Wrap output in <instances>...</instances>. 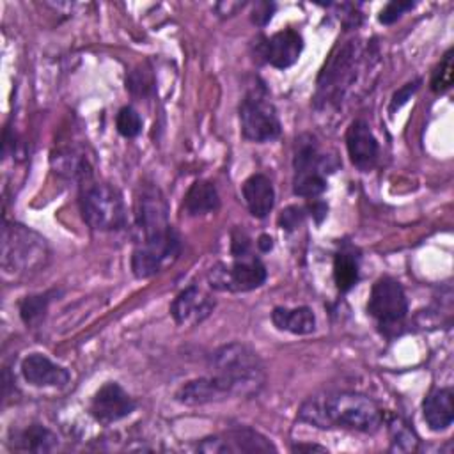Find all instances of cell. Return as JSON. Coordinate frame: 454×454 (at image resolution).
<instances>
[{
    "instance_id": "36",
    "label": "cell",
    "mask_w": 454,
    "mask_h": 454,
    "mask_svg": "<svg viewBox=\"0 0 454 454\" xmlns=\"http://www.w3.org/2000/svg\"><path fill=\"white\" fill-rule=\"evenodd\" d=\"M257 247L261 252H270L273 247V239L268 234H261L257 239Z\"/></svg>"
},
{
    "instance_id": "13",
    "label": "cell",
    "mask_w": 454,
    "mask_h": 454,
    "mask_svg": "<svg viewBox=\"0 0 454 454\" xmlns=\"http://www.w3.org/2000/svg\"><path fill=\"white\" fill-rule=\"evenodd\" d=\"M133 397L115 381L105 383L92 397L90 415L99 424H112L128 417L135 410Z\"/></svg>"
},
{
    "instance_id": "29",
    "label": "cell",
    "mask_w": 454,
    "mask_h": 454,
    "mask_svg": "<svg viewBox=\"0 0 454 454\" xmlns=\"http://www.w3.org/2000/svg\"><path fill=\"white\" fill-rule=\"evenodd\" d=\"M413 2H401V0H395V2H388L381 11H380V23L383 25H392L394 21H397L406 11L413 9Z\"/></svg>"
},
{
    "instance_id": "31",
    "label": "cell",
    "mask_w": 454,
    "mask_h": 454,
    "mask_svg": "<svg viewBox=\"0 0 454 454\" xmlns=\"http://www.w3.org/2000/svg\"><path fill=\"white\" fill-rule=\"evenodd\" d=\"M420 83H422V80L420 78H417V80H413V82H408V83H404L401 89H397L395 92H394V96H392V99H390V112H395V110H399L417 90H419V87H420Z\"/></svg>"
},
{
    "instance_id": "15",
    "label": "cell",
    "mask_w": 454,
    "mask_h": 454,
    "mask_svg": "<svg viewBox=\"0 0 454 454\" xmlns=\"http://www.w3.org/2000/svg\"><path fill=\"white\" fill-rule=\"evenodd\" d=\"M346 147H348L349 160L356 168L367 172L374 167L378 160L380 145L367 121L355 119L349 124L346 131Z\"/></svg>"
},
{
    "instance_id": "6",
    "label": "cell",
    "mask_w": 454,
    "mask_h": 454,
    "mask_svg": "<svg viewBox=\"0 0 454 454\" xmlns=\"http://www.w3.org/2000/svg\"><path fill=\"white\" fill-rule=\"evenodd\" d=\"M241 133L252 142H270L280 135V119L262 85L252 87L239 105Z\"/></svg>"
},
{
    "instance_id": "12",
    "label": "cell",
    "mask_w": 454,
    "mask_h": 454,
    "mask_svg": "<svg viewBox=\"0 0 454 454\" xmlns=\"http://www.w3.org/2000/svg\"><path fill=\"white\" fill-rule=\"evenodd\" d=\"M197 450L225 454V452H270L277 450V447L261 433L250 427L231 429L222 434L207 436L200 443H197Z\"/></svg>"
},
{
    "instance_id": "2",
    "label": "cell",
    "mask_w": 454,
    "mask_h": 454,
    "mask_svg": "<svg viewBox=\"0 0 454 454\" xmlns=\"http://www.w3.org/2000/svg\"><path fill=\"white\" fill-rule=\"evenodd\" d=\"M209 367L225 385L231 397L257 395L266 383V371L259 355L243 342H229L211 353Z\"/></svg>"
},
{
    "instance_id": "28",
    "label": "cell",
    "mask_w": 454,
    "mask_h": 454,
    "mask_svg": "<svg viewBox=\"0 0 454 454\" xmlns=\"http://www.w3.org/2000/svg\"><path fill=\"white\" fill-rule=\"evenodd\" d=\"M117 131L126 138H135L142 131V117L133 106H122L115 117Z\"/></svg>"
},
{
    "instance_id": "32",
    "label": "cell",
    "mask_w": 454,
    "mask_h": 454,
    "mask_svg": "<svg viewBox=\"0 0 454 454\" xmlns=\"http://www.w3.org/2000/svg\"><path fill=\"white\" fill-rule=\"evenodd\" d=\"M303 216H305V213H303L301 207H298V206H289V207H286V209L280 213V216H278V225H280L282 229H286V231H293V229H296V227L303 222Z\"/></svg>"
},
{
    "instance_id": "18",
    "label": "cell",
    "mask_w": 454,
    "mask_h": 454,
    "mask_svg": "<svg viewBox=\"0 0 454 454\" xmlns=\"http://www.w3.org/2000/svg\"><path fill=\"white\" fill-rule=\"evenodd\" d=\"M229 397H231L229 390L215 374L192 380L176 392V401L184 406H200L207 403L223 401Z\"/></svg>"
},
{
    "instance_id": "21",
    "label": "cell",
    "mask_w": 454,
    "mask_h": 454,
    "mask_svg": "<svg viewBox=\"0 0 454 454\" xmlns=\"http://www.w3.org/2000/svg\"><path fill=\"white\" fill-rule=\"evenodd\" d=\"M271 321L278 330L294 333V335H307L312 333L316 328V316L310 307H275L271 312Z\"/></svg>"
},
{
    "instance_id": "24",
    "label": "cell",
    "mask_w": 454,
    "mask_h": 454,
    "mask_svg": "<svg viewBox=\"0 0 454 454\" xmlns=\"http://www.w3.org/2000/svg\"><path fill=\"white\" fill-rule=\"evenodd\" d=\"M11 443L14 449H20V450L46 452L57 445V436L41 424H30L21 431L12 433Z\"/></svg>"
},
{
    "instance_id": "5",
    "label": "cell",
    "mask_w": 454,
    "mask_h": 454,
    "mask_svg": "<svg viewBox=\"0 0 454 454\" xmlns=\"http://www.w3.org/2000/svg\"><path fill=\"white\" fill-rule=\"evenodd\" d=\"M85 223L96 231H119L126 225V207L121 192L108 183H90L80 193Z\"/></svg>"
},
{
    "instance_id": "4",
    "label": "cell",
    "mask_w": 454,
    "mask_h": 454,
    "mask_svg": "<svg viewBox=\"0 0 454 454\" xmlns=\"http://www.w3.org/2000/svg\"><path fill=\"white\" fill-rule=\"evenodd\" d=\"M362 48L358 41L337 46L325 62L317 78L316 99L319 105H337L346 89L355 82Z\"/></svg>"
},
{
    "instance_id": "35",
    "label": "cell",
    "mask_w": 454,
    "mask_h": 454,
    "mask_svg": "<svg viewBox=\"0 0 454 454\" xmlns=\"http://www.w3.org/2000/svg\"><path fill=\"white\" fill-rule=\"evenodd\" d=\"M392 431H394V445L395 449H403V443H406V450L410 449H415V436L411 434V431L406 429V426H399V424H394L392 426Z\"/></svg>"
},
{
    "instance_id": "22",
    "label": "cell",
    "mask_w": 454,
    "mask_h": 454,
    "mask_svg": "<svg viewBox=\"0 0 454 454\" xmlns=\"http://www.w3.org/2000/svg\"><path fill=\"white\" fill-rule=\"evenodd\" d=\"M183 207L190 216H200L216 211L220 207V197L215 184L204 179L195 181L184 195Z\"/></svg>"
},
{
    "instance_id": "34",
    "label": "cell",
    "mask_w": 454,
    "mask_h": 454,
    "mask_svg": "<svg viewBox=\"0 0 454 454\" xmlns=\"http://www.w3.org/2000/svg\"><path fill=\"white\" fill-rule=\"evenodd\" d=\"M273 11H275L273 2H257L254 5V11H252V21L259 27H264L271 20Z\"/></svg>"
},
{
    "instance_id": "7",
    "label": "cell",
    "mask_w": 454,
    "mask_h": 454,
    "mask_svg": "<svg viewBox=\"0 0 454 454\" xmlns=\"http://www.w3.org/2000/svg\"><path fill=\"white\" fill-rule=\"evenodd\" d=\"M181 252L179 234L170 225L168 229L142 236L131 255V270L137 278H149L172 264Z\"/></svg>"
},
{
    "instance_id": "33",
    "label": "cell",
    "mask_w": 454,
    "mask_h": 454,
    "mask_svg": "<svg viewBox=\"0 0 454 454\" xmlns=\"http://www.w3.org/2000/svg\"><path fill=\"white\" fill-rule=\"evenodd\" d=\"M128 87H129V90H131L133 94H140V96H142V94H147V90L153 87V82H151L149 73L140 71V69L133 71L131 76H129V80H128Z\"/></svg>"
},
{
    "instance_id": "19",
    "label": "cell",
    "mask_w": 454,
    "mask_h": 454,
    "mask_svg": "<svg viewBox=\"0 0 454 454\" xmlns=\"http://www.w3.org/2000/svg\"><path fill=\"white\" fill-rule=\"evenodd\" d=\"M452 388H434L422 403V415L431 431H443L454 420Z\"/></svg>"
},
{
    "instance_id": "23",
    "label": "cell",
    "mask_w": 454,
    "mask_h": 454,
    "mask_svg": "<svg viewBox=\"0 0 454 454\" xmlns=\"http://www.w3.org/2000/svg\"><path fill=\"white\" fill-rule=\"evenodd\" d=\"M358 275H360V255L353 247L344 245L335 254V259H333V280L337 289L342 293L349 291L353 286H356Z\"/></svg>"
},
{
    "instance_id": "26",
    "label": "cell",
    "mask_w": 454,
    "mask_h": 454,
    "mask_svg": "<svg viewBox=\"0 0 454 454\" xmlns=\"http://www.w3.org/2000/svg\"><path fill=\"white\" fill-rule=\"evenodd\" d=\"M452 50H447L440 64L434 67L431 74V89L436 94H442L452 87V78H454V62H452Z\"/></svg>"
},
{
    "instance_id": "1",
    "label": "cell",
    "mask_w": 454,
    "mask_h": 454,
    "mask_svg": "<svg viewBox=\"0 0 454 454\" xmlns=\"http://www.w3.org/2000/svg\"><path fill=\"white\" fill-rule=\"evenodd\" d=\"M300 419L317 427H342L374 433L385 420L383 410L367 395L335 392L321 399H309L300 408Z\"/></svg>"
},
{
    "instance_id": "11",
    "label": "cell",
    "mask_w": 454,
    "mask_h": 454,
    "mask_svg": "<svg viewBox=\"0 0 454 454\" xmlns=\"http://www.w3.org/2000/svg\"><path fill=\"white\" fill-rule=\"evenodd\" d=\"M135 222L140 238L170 227L167 200L156 184H140L135 197Z\"/></svg>"
},
{
    "instance_id": "37",
    "label": "cell",
    "mask_w": 454,
    "mask_h": 454,
    "mask_svg": "<svg viewBox=\"0 0 454 454\" xmlns=\"http://www.w3.org/2000/svg\"><path fill=\"white\" fill-rule=\"evenodd\" d=\"M294 450H319V452H325L326 449L319 447V445H298V447H294Z\"/></svg>"
},
{
    "instance_id": "9",
    "label": "cell",
    "mask_w": 454,
    "mask_h": 454,
    "mask_svg": "<svg viewBox=\"0 0 454 454\" xmlns=\"http://www.w3.org/2000/svg\"><path fill=\"white\" fill-rule=\"evenodd\" d=\"M268 277L266 266L262 261L252 254L234 257L232 264L218 262L207 271V282L211 289L243 293L252 291L264 284Z\"/></svg>"
},
{
    "instance_id": "3",
    "label": "cell",
    "mask_w": 454,
    "mask_h": 454,
    "mask_svg": "<svg viewBox=\"0 0 454 454\" xmlns=\"http://www.w3.org/2000/svg\"><path fill=\"white\" fill-rule=\"evenodd\" d=\"M48 245L44 238L20 223H4L2 231V268L14 277L28 275L44 266Z\"/></svg>"
},
{
    "instance_id": "10",
    "label": "cell",
    "mask_w": 454,
    "mask_h": 454,
    "mask_svg": "<svg viewBox=\"0 0 454 454\" xmlns=\"http://www.w3.org/2000/svg\"><path fill=\"white\" fill-rule=\"evenodd\" d=\"M367 312L385 330L401 326L408 314V300L403 286L392 277H380L372 284Z\"/></svg>"
},
{
    "instance_id": "27",
    "label": "cell",
    "mask_w": 454,
    "mask_h": 454,
    "mask_svg": "<svg viewBox=\"0 0 454 454\" xmlns=\"http://www.w3.org/2000/svg\"><path fill=\"white\" fill-rule=\"evenodd\" d=\"M50 296H51L50 293L27 296V298L20 303L21 319H23L27 325H35L37 321H41L43 316H44V312H46V309H48Z\"/></svg>"
},
{
    "instance_id": "8",
    "label": "cell",
    "mask_w": 454,
    "mask_h": 454,
    "mask_svg": "<svg viewBox=\"0 0 454 454\" xmlns=\"http://www.w3.org/2000/svg\"><path fill=\"white\" fill-rule=\"evenodd\" d=\"M294 153V179L293 192L300 197H317L326 190V168L328 160L317 151V144L312 137L303 135L296 140Z\"/></svg>"
},
{
    "instance_id": "20",
    "label": "cell",
    "mask_w": 454,
    "mask_h": 454,
    "mask_svg": "<svg viewBox=\"0 0 454 454\" xmlns=\"http://www.w3.org/2000/svg\"><path fill=\"white\" fill-rule=\"evenodd\" d=\"M243 199L247 202L248 211L255 218H264L273 209L275 204V190L271 181L264 174H252L243 183Z\"/></svg>"
},
{
    "instance_id": "14",
    "label": "cell",
    "mask_w": 454,
    "mask_h": 454,
    "mask_svg": "<svg viewBox=\"0 0 454 454\" xmlns=\"http://www.w3.org/2000/svg\"><path fill=\"white\" fill-rule=\"evenodd\" d=\"M215 309V300L197 284L183 289L170 303V316L179 326H195L202 323Z\"/></svg>"
},
{
    "instance_id": "25",
    "label": "cell",
    "mask_w": 454,
    "mask_h": 454,
    "mask_svg": "<svg viewBox=\"0 0 454 454\" xmlns=\"http://www.w3.org/2000/svg\"><path fill=\"white\" fill-rule=\"evenodd\" d=\"M55 172L66 176V177H87L89 176V167L85 158L74 151V149H60L53 154L51 158Z\"/></svg>"
},
{
    "instance_id": "16",
    "label": "cell",
    "mask_w": 454,
    "mask_h": 454,
    "mask_svg": "<svg viewBox=\"0 0 454 454\" xmlns=\"http://www.w3.org/2000/svg\"><path fill=\"white\" fill-rule=\"evenodd\" d=\"M21 374L34 387H64L71 378L67 369L53 364L41 353H32L23 358Z\"/></svg>"
},
{
    "instance_id": "17",
    "label": "cell",
    "mask_w": 454,
    "mask_h": 454,
    "mask_svg": "<svg viewBox=\"0 0 454 454\" xmlns=\"http://www.w3.org/2000/svg\"><path fill=\"white\" fill-rule=\"evenodd\" d=\"M303 50L301 35L293 28L275 32L264 44L266 60L278 69L291 67Z\"/></svg>"
},
{
    "instance_id": "30",
    "label": "cell",
    "mask_w": 454,
    "mask_h": 454,
    "mask_svg": "<svg viewBox=\"0 0 454 454\" xmlns=\"http://www.w3.org/2000/svg\"><path fill=\"white\" fill-rule=\"evenodd\" d=\"M231 254L234 257H241V255H248L252 254V239L250 236L243 231V229H234L231 234Z\"/></svg>"
}]
</instances>
